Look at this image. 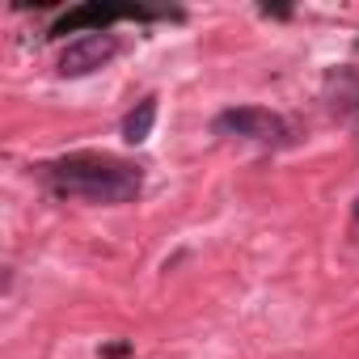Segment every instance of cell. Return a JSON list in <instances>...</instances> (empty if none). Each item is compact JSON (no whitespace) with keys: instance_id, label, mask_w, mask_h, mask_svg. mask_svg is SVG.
<instances>
[{"instance_id":"cell-1","label":"cell","mask_w":359,"mask_h":359,"mask_svg":"<svg viewBox=\"0 0 359 359\" xmlns=\"http://www.w3.org/2000/svg\"><path fill=\"white\" fill-rule=\"evenodd\" d=\"M43 182L60 199H81V203H131L144 187L135 165L118 156H97V152H72L64 161L43 165Z\"/></svg>"},{"instance_id":"cell-3","label":"cell","mask_w":359,"mask_h":359,"mask_svg":"<svg viewBox=\"0 0 359 359\" xmlns=\"http://www.w3.org/2000/svg\"><path fill=\"white\" fill-rule=\"evenodd\" d=\"M114 51H118V43H114L110 30L106 34H85V39L68 43V51L60 55V72L64 76H89V72L106 68L114 60Z\"/></svg>"},{"instance_id":"cell-2","label":"cell","mask_w":359,"mask_h":359,"mask_svg":"<svg viewBox=\"0 0 359 359\" xmlns=\"http://www.w3.org/2000/svg\"><path fill=\"white\" fill-rule=\"evenodd\" d=\"M212 127L220 135H241V140H254V144H275L287 131V123L275 110H262V106H233V110L216 114Z\"/></svg>"},{"instance_id":"cell-6","label":"cell","mask_w":359,"mask_h":359,"mask_svg":"<svg viewBox=\"0 0 359 359\" xmlns=\"http://www.w3.org/2000/svg\"><path fill=\"white\" fill-rule=\"evenodd\" d=\"M355 220H359V199H355Z\"/></svg>"},{"instance_id":"cell-5","label":"cell","mask_w":359,"mask_h":359,"mask_svg":"<svg viewBox=\"0 0 359 359\" xmlns=\"http://www.w3.org/2000/svg\"><path fill=\"white\" fill-rule=\"evenodd\" d=\"M152 127H156V97H144V102L123 118V140H127V144H144V140L152 135Z\"/></svg>"},{"instance_id":"cell-4","label":"cell","mask_w":359,"mask_h":359,"mask_svg":"<svg viewBox=\"0 0 359 359\" xmlns=\"http://www.w3.org/2000/svg\"><path fill=\"white\" fill-rule=\"evenodd\" d=\"M118 18H144V13H140V9H118V5H85V9L64 13V18L51 26V34H68V30L106 34V26H110V22H118Z\"/></svg>"}]
</instances>
